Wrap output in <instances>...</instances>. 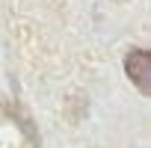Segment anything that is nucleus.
<instances>
[{"label": "nucleus", "mask_w": 151, "mask_h": 148, "mask_svg": "<svg viewBox=\"0 0 151 148\" xmlns=\"http://www.w3.org/2000/svg\"><path fill=\"white\" fill-rule=\"evenodd\" d=\"M124 74L142 95H148L151 92V53L142 50V47H133L124 56Z\"/></svg>", "instance_id": "obj_1"}, {"label": "nucleus", "mask_w": 151, "mask_h": 148, "mask_svg": "<svg viewBox=\"0 0 151 148\" xmlns=\"http://www.w3.org/2000/svg\"><path fill=\"white\" fill-rule=\"evenodd\" d=\"M119 3H122V0H119Z\"/></svg>", "instance_id": "obj_2"}]
</instances>
